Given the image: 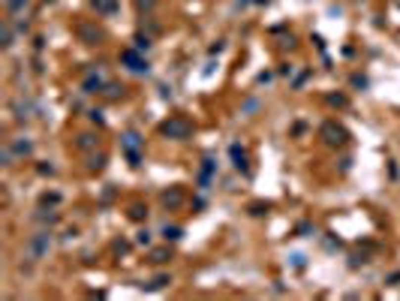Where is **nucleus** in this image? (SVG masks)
Instances as JSON below:
<instances>
[{
    "label": "nucleus",
    "instance_id": "423d86ee",
    "mask_svg": "<svg viewBox=\"0 0 400 301\" xmlns=\"http://www.w3.org/2000/svg\"><path fill=\"white\" fill-rule=\"evenodd\" d=\"M79 36L85 40V46H96V43H102V30H99V27H93V24H79Z\"/></svg>",
    "mask_w": 400,
    "mask_h": 301
},
{
    "label": "nucleus",
    "instance_id": "39448f33",
    "mask_svg": "<svg viewBox=\"0 0 400 301\" xmlns=\"http://www.w3.org/2000/svg\"><path fill=\"white\" fill-rule=\"evenodd\" d=\"M121 60L127 63V69H130V72H138V75H141V72H148V60L138 54V49H127V51L121 54Z\"/></svg>",
    "mask_w": 400,
    "mask_h": 301
},
{
    "label": "nucleus",
    "instance_id": "a211bd4d",
    "mask_svg": "<svg viewBox=\"0 0 400 301\" xmlns=\"http://www.w3.org/2000/svg\"><path fill=\"white\" fill-rule=\"evenodd\" d=\"M121 94H124V85H105V97L108 100H118Z\"/></svg>",
    "mask_w": 400,
    "mask_h": 301
},
{
    "label": "nucleus",
    "instance_id": "dca6fc26",
    "mask_svg": "<svg viewBox=\"0 0 400 301\" xmlns=\"http://www.w3.org/2000/svg\"><path fill=\"white\" fill-rule=\"evenodd\" d=\"M27 3H30V0H6V9H9L12 15H18V12H21Z\"/></svg>",
    "mask_w": 400,
    "mask_h": 301
},
{
    "label": "nucleus",
    "instance_id": "6ab92c4d",
    "mask_svg": "<svg viewBox=\"0 0 400 301\" xmlns=\"http://www.w3.org/2000/svg\"><path fill=\"white\" fill-rule=\"evenodd\" d=\"M133 43H135L133 49H138V51H148V49H151V40H148V36H141V33L135 36V40H133Z\"/></svg>",
    "mask_w": 400,
    "mask_h": 301
},
{
    "label": "nucleus",
    "instance_id": "f257e3e1",
    "mask_svg": "<svg viewBox=\"0 0 400 301\" xmlns=\"http://www.w3.org/2000/svg\"><path fill=\"white\" fill-rule=\"evenodd\" d=\"M48 247H51V232L48 229H40L36 235H30V241L24 244V253H27L30 262H40V259H45Z\"/></svg>",
    "mask_w": 400,
    "mask_h": 301
},
{
    "label": "nucleus",
    "instance_id": "ddd939ff",
    "mask_svg": "<svg viewBox=\"0 0 400 301\" xmlns=\"http://www.w3.org/2000/svg\"><path fill=\"white\" fill-rule=\"evenodd\" d=\"M169 259H172V250H169V247H160V250L151 253V262H154V265H163V262H169Z\"/></svg>",
    "mask_w": 400,
    "mask_h": 301
},
{
    "label": "nucleus",
    "instance_id": "1a4fd4ad",
    "mask_svg": "<svg viewBox=\"0 0 400 301\" xmlns=\"http://www.w3.org/2000/svg\"><path fill=\"white\" fill-rule=\"evenodd\" d=\"M105 88V82H102V75H96V72H90L88 79L82 82V94H99Z\"/></svg>",
    "mask_w": 400,
    "mask_h": 301
},
{
    "label": "nucleus",
    "instance_id": "7ed1b4c3",
    "mask_svg": "<svg viewBox=\"0 0 400 301\" xmlns=\"http://www.w3.org/2000/svg\"><path fill=\"white\" fill-rule=\"evenodd\" d=\"M141 145H144V139H141L135 130L124 133V139H121V148H124V154H127L130 166H138V163H141Z\"/></svg>",
    "mask_w": 400,
    "mask_h": 301
},
{
    "label": "nucleus",
    "instance_id": "20e7f679",
    "mask_svg": "<svg viewBox=\"0 0 400 301\" xmlns=\"http://www.w3.org/2000/svg\"><path fill=\"white\" fill-rule=\"evenodd\" d=\"M319 136L325 139V145H343V142H346V130H343L340 124H334V121H328V124H322Z\"/></svg>",
    "mask_w": 400,
    "mask_h": 301
},
{
    "label": "nucleus",
    "instance_id": "bb28decb",
    "mask_svg": "<svg viewBox=\"0 0 400 301\" xmlns=\"http://www.w3.org/2000/svg\"><path fill=\"white\" fill-rule=\"evenodd\" d=\"M328 102H331V105H346V100H343V97H328Z\"/></svg>",
    "mask_w": 400,
    "mask_h": 301
},
{
    "label": "nucleus",
    "instance_id": "b1692460",
    "mask_svg": "<svg viewBox=\"0 0 400 301\" xmlns=\"http://www.w3.org/2000/svg\"><path fill=\"white\" fill-rule=\"evenodd\" d=\"M135 3H138V9H154L157 0H135Z\"/></svg>",
    "mask_w": 400,
    "mask_h": 301
},
{
    "label": "nucleus",
    "instance_id": "412c9836",
    "mask_svg": "<svg viewBox=\"0 0 400 301\" xmlns=\"http://www.w3.org/2000/svg\"><path fill=\"white\" fill-rule=\"evenodd\" d=\"M3 49H12V27L3 24Z\"/></svg>",
    "mask_w": 400,
    "mask_h": 301
},
{
    "label": "nucleus",
    "instance_id": "a878e982",
    "mask_svg": "<svg viewBox=\"0 0 400 301\" xmlns=\"http://www.w3.org/2000/svg\"><path fill=\"white\" fill-rule=\"evenodd\" d=\"M250 211H253V214H265V211H268V205H250Z\"/></svg>",
    "mask_w": 400,
    "mask_h": 301
},
{
    "label": "nucleus",
    "instance_id": "4468645a",
    "mask_svg": "<svg viewBox=\"0 0 400 301\" xmlns=\"http://www.w3.org/2000/svg\"><path fill=\"white\" fill-rule=\"evenodd\" d=\"M76 148H79V150H90V148H96V139H93L90 133H82L79 142H76Z\"/></svg>",
    "mask_w": 400,
    "mask_h": 301
},
{
    "label": "nucleus",
    "instance_id": "cd10ccee",
    "mask_svg": "<svg viewBox=\"0 0 400 301\" xmlns=\"http://www.w3.org/2000/svg\"><path fill=\"white\" fill-rule=\"evenodd\" d=\"M127 247H130L127 241H115V250H118V253H127Z\"/></svg>",
    "mask_w": 400,
    "mask_h": 301
},
{
    "label": "nucleus",
    "instance_id": "f8f14e48",
    "mask_svg": "<svg viewBox=\"0 0 400 301\" xmlns=\"http://www.w3.org/2000/svg\"><path fill=\"white\" fill-rule=\"evenodd\" d=\"M163 238L166 241H180L184 238V229H180V226H163Z\"/></svg>",
    "mask_w": 400,
    "mask_h": 301
},
{
    "label": "nucleus",
    "instance_id": "4be33fe9",
    "mask_svg": "<svg viewBox=\"0 0 400 301\" xmlns=\"http://www.w3.org/2000/svg\"><path fill=\"white\" fill-rule=\"evenodd\" d=\"M102 163H105V157H90L88 169H90V172H99V169H102Z\"/></svg>",
    "mask_w": 400,
    "mask_h": 301
},
{
    "label": "nucleus",
    "instance_id": "9d476101",
    "mask_svg": "<svg viewBox=\"0 0 400 301\" xmlns=\"http://www.w3.org/2000/svg\"><path fill=\"white\" fill-rule=\"evenodd\" d=\"M12 150H15V157H30L33 154V142L30 139H18V142H9Z\"/></svg>",
    "mask_w": 400,
    "mask_h": 301
},
{
    "label": "nucleus",
    "instance_id": "c85d7f7f",
    "mask_svg": "<svg viewBox=\"0 0 400 301\" xmlns=\"http://www.w3.org/2000/svg\"><path fill=\"white\" fill-rule=\"evenodd\" d=\"M45 3H48V0H45Z\"/></svg>",
    "mask_w": 400,
    "mask_h": 301
},
{
    "label": "nucleus",
    "instance_id": "9b49d317",
    "mask_svg": "<svg viewBox=\"0 0 400 301\" xmlns=\"http://www.w3.org/2000/svg\"><path fill=\"white\" fill-rule=\"evenodd\" d=\"M93 9L102 12V15H112L118 9V0H93Z\"/></svg>",
    "mask_w": 400,
    "mask_h": 301
},
{
    "label": "nucleus",
    "instance_id": "aec40b11",
    "mask_svg": "<svg viewBox=\"0 0 400 301\" xmlns=\"http://www.w3.org/2000/svg\"><path fill=\"white\" fill-rule=\"evenodd\" d=\"M169 283H172V277H169V274H160V277H154L151 289H163V286H169Z\"/></svg>",
    "mask_w": 400,
    "mask_h": 301
},
{
    "label": "nucleus",
    "instance_id": "6e6552de",
    "mask_svg": "<svg viewBox=\"0 0 400 301\" xmlns=\"http://www.w3.org/2000/svg\"><path fill=\"white\" fill-rule=\"evenodd\" d=\"M229 154H232V166H235L238 172H244V175H247V172H250V166H247V154H244V148H241V145H232V148H229Z\"/></svg>",
    "mask_w": 400,
    "mask_h": 301
},
{
    "label": "nucleus",
    "instance_id": "0eeeda50",
    "mask_svg": "<svg viewBox=\"0 0 400 301\" xmlns=\"http://www.w3.org/2000/svg\"><path fill=\"white\" fill-rule=\"evenodd\" d=\"M214 175H217V163H214V160L208 157V160L202 163V172H199V187H202V190H208V187H211Z\"/></svg>",
    "mask_w": 400,
    "mask_h": 301
},
{
    "label": "nucleus",
    "instance_id": "5701e85b",
    "mask_svg": "<svg viewBox=\"0 0 400 301\" xmlns=\"http://www.w3.org/2000/svg\"><path fill=\"white\" fill-rule=\"evenodd\" d=\"M135 241H138V244H144V247H148V244H151V232H148V229H141V232L135 235Z\"/></svg>",
    "mask_w": 400,
    "mask_h": 301
},
{
    "label": "nucleus",
    "instance_id": "f3484780",
    "mask_svg": "<svg viewBox=\"0 0 400 301\" xmlns=\"http://www.w3.org/2000/svg\"><path fill=\"white\" fill-rule=\"evenodd\" d=\"M144 217H148V208H144V205H133L130 208V220H144Z\"/></svg>",
    "mask_w": 400,
    "mask_h": 301
},
{
    "label": "nucleus",
    "instance_id": "2eb2a0df",
    "mask_svg": "<svg viewBox=\"0 0 400 301\" xmlns=\"http://www.w3.org/2000/svg\"><path fill=\"white\" fill-rule=\"evenodd\" d=\"M163 202H166L169 208H178L180 202H184V193H180V190H172V193H166V196H163Z\"/></svg>",
    "mask_w": 400,
    "mask_h": 301
},
{
    "label": "nucleus",
    "instance_id": "f03ea898",
    "mask_svg": "<svg viewBox=\"0 0 400 301\" xmlns=\"http://www.w3.org/2000/svg\"><path fill=\"white\" fill-rule=\"evenodd\" d=\"M160 133L169 136V139H175V142H184V139L193 136V121H187V118H169L160 127Z\"/></svg>",
    "mask_w": 400,
    "mask_h": 301
},
{
    "label": "nucleus",
    "instance_id": "393cba45",
    "mask_svg": "<svg viewBox=\"0 0 400 301\" xmlns=\"http://www.w3.org/2000/svg\"><path fill=\"white\" fill-rule=\"evenodd\" d=\"M36 220H43V223H48V226H51V223L57 220V214H36Z\"/></svg>",
    "mask_w": 400,
    "mask_h": 301
}]
</instances>
